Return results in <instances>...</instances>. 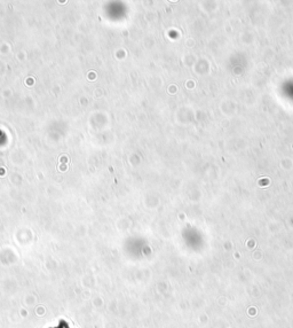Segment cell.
I'll return each mask as SVG.
<instances>
[{
  "label": "cell",
  "instance_id": "obj_1",
  "mask_svg": "<svg viewBox=\"0 0 293 328\" xmlns=\"http://www.w3.org/2000/svg\"><path fill=\"white\" fill-rule=\"evenodd\" d=\"M54 328H70L69 326H68V324L65 322V321H61L60 324H59V326L57 327H54Z\"/></svg>",
  "mask_w": 293,
  "mask_h": 328
}]
</instances>
